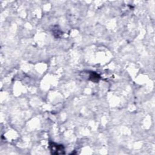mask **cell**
I'll return each mask as SVG.
<instances>
[{
    "label": "cell",
    "mask_w": 155,
    "mask_h": 155,
    "mask_svg": "<svg viewBox=\"0 0 155 155\" xmlns=\"http://www.w3.org/2000/svg\"><path fill=\"white\" fill-rule=\"evenodd\" d=\"M50 149L53 154H64V147L63 145H58L55 143H50Z\"/></svg>",
    "instance_id": "obj_1"
},
{
    "label": "cell",
    "mask_w": 155,
    "mask_h": 155,
    "mask_svg": "<svg viewBox=\"0 0 155 155\" xmlns=\"http://www.w3.org/2000/svg\"><path fill=\"white\" fill-rule=\"evenodd\" d=\"M89 78L93 82H98L100 79L99 75L95 72H91Z\"/></svg>",
    "instance_id": "obj_2"
}]
</instances>
